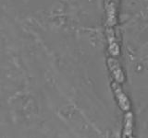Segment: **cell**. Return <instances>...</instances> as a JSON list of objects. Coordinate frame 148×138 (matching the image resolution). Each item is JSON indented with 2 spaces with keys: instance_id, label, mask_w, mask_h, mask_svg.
<instances>
[{
  "instance_id": "1",
  "label": "cell",
  "mask_w": 148,
  "mask_h": 138,
  "mask_svg": "<svg viewBox=\"0 0 148 138\" xmlns=\"http://www.w3.org/2000/svg\"><path fill=\"white\" fill-rule=\"evenodd\" d=\"M112 87H113L114 92L116 94V97H117V99H118L120 108H121L123 110H129L130 108H131L129 99H127V97L125 96V94L123 93V91L121 90V89H120V87L118 84H116V83H113Z\"/></svg>"
},
{
  "instance_id": "2",
  "label": "cell",
  "mask_w": 148,
  "mask_h": 138,
  "mask_svg": "<svg viewBox=\"0 0 148 138\" xmlns=\"http://www.w3.org/2000/svg\"><path fill=\"white\" fill-rule=\"evenodd\" d=\"M123 138H133L132 136V114L127 112L124 119Z\"/></svg>"
},
{
  "instance_id": "3",
  "label": "cell",
  "mask_w": 148,
  "mask_h": 138,
  "mask_svg": "<svg viewBox=\"0 0 148 138\" xmlns=\"http://www.w3.org/2000/svg\"><path fill=\"white\" fill-rule=\"evenodd\" d=\"M109 66L111 68V71L113 73V76L116 78V80L119 81V82H122L124 80V76H123V74L120 70L119 66H118V64L116 61H110L109 62Z\"/></svg>"
}]
</instances>
